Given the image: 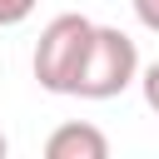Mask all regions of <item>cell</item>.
Returning <instances> with one entry per match:
<instances>
[{"label":"cell","instance_id":"3957f363","mask_svg":"<svg viewBox=\"0 0 159 159\" xmlns=\"http://www.w3.org/2000/svg\"><path fill=\"white\" fill-rule=\"evenodd\" d=\"M45 154L50 159H104L109 154V139L94 129V124H60L50 139H45Z\"/></svg>","mask_w":159,"mask_h":159},{"label":"cell","instance_id":"8992f818","mask_svg":"<svg viewBox=\"0 0 159 159\" xmlns=\"http://www.w3.org/2000/svg\"><path fill=\"white\" fill-rule=\"evenodd\" d=\"M129 5H134V20L159 35V0H129Z\"/></svg>","mask_w":159,"mask_h":159},{"label":"cell","instance_id":"277c9868","mask_svg":"<svg viewBox=\"0 0 159 159\" xmlns=\"http://www.w3.org/2000/svg\"><path fill=\"white\" fill-rule=\"evenodd\" d=\"M134 80H139V89H144V104L159 114V60H154V65H144Z\"/></svg>","mask_w":159,"mask_h":159},{"label":"cell","instance_id":"6da1fadb","mask_svg":"<svg viewBox=\"0 0 159 159\" xmlns=\"http://www.w3.org/2000/svg\"><path fill=\"white\" fill-rule=\"evenodd\" d=\"M134 75H139L134 40L124 30H114V25H94L89 50L80 60V75H75L70 94H80V99H114V94H124L134 84Z\"/></svg>","mask_w":159,"mask_h":159},{"label":"cell","instance_id":"5b68a950","mask_svg":"<svg viewBox=\"0 0 159 159\" xmlns=\"http://www.w3.org/2000/svg\"><path fill=\"white\" fill-rule=\"evenodd\" d=\"M30 15H35V0H0V30L5 25H20Z\"/></svg>","mask_w":159,"mask_h":159},{"label":"cell","instance_id":"52a82bcc","mask_svg":"<svg viewBox=\"0 0 159 159\" xmlns=\"http://www.w3.org/2000/svg\"><path fill=\"white\" fill-rule=\"evenodd\" d=\"M5 149H10V139H5V134H0V159H5Z\"/></svg>","mask_w":159,"mask_h":159},{"label":"cell","instance_id":"7a4b0ae2","mask_svg":"<svg viewBox=\"0 0 159 159\" xmlns=\"http://www.w3.org/2000/svg\"><path fill=\"white\" fill-rule=\"evenodd\" d=\"M89 35H94V20L84 15H55L45 30H40V45H35V80L40 89L50 94H70L75 89V75H80V60L89 50Z\"/></svg>","mask_w":159,"mask_h":159}]
</instances>
